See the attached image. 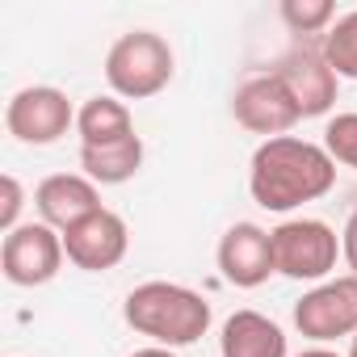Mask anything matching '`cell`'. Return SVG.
Returning <instances> with one entry per match:
<instances>
[{
  "label": "cell",
  "instance_id": "7a4b0ae2",
  "mask_svg": "<svg viewBox=\"0 0 357 357\" xmlns=\"http://www.w3.org/2000/svg\"><path fill=\"white\" fill-rule=\"evenodd\" d=\"M122 319L139 336H147L151 344L185 349V344H198L211 332L215 311H211L206 294H198L181 282H143L126 294Z\"/></svg>",
  "mask_w": 357,
  "mask_h": 357
},
{
  "label": "cell",
  "instance_id": "3957f363",
  "mask_svg": "<svg viewBox=\"0 0 357 357\" xmlns=\"http://www.w3.org/2000/svg\"><path fill=\"white\" fill-rule=\"evenodd\" d=\"M176 55L155 30H126L105 51V84L122 101H147L172 84Z\"/></svg>",
  "mask_w": 357,
  "mask_h": 357
},
{
  "label": "cell",
  "instance_id": "2e32d148",
  "mask_svg": "<svg viewBox=\"0 0 357 357\" xmlns=\"http://www.w3.org/2000/svg\"><path fill=\"white\" fill-rule=\"evenodd\" d=\"M319 47H324L328 68L340 80H357V9L344 13V17H336L332 30L319 38Z\"/></svg>",
  "mask_w": 357,
  "mask_h": 357
},
{
  "label": "cell",
  "instance_id": "d6986e66",
  "mask_svg": "<svg viewBox=\"0 0 357 357\" xmlns=\"http://www.w3.org/2000/svg\"><path fill=\"white\" fill-rule=\"evenodd\" d=\"M0 190H5V202H0V231H17L22 227V206H26V190H22V181L13 172H5L0 176Z\"/></svg>",
  "mask_w": 357,
  "mask_h": 357
},
{
  "label": "cell",
  "instance_id": "ffe728a7",
  "mask_svg": "<svg viewBox=\"0 0 357 357\" xmlns=\"http://www.w3.org/2000/svg\"><path fill=\"white\" fill-rule=\"evenodd\" d=\"M340 257H344V265H349V273L357 278V211L344 219V227H340Z\"/></svg>",
  "mask_w": 357,
  "mask_h": 357
},
{
  "label": "cell",
  "instance_id": "5bb4252c",
  "mask_svg": "<svg viewBox=\"0 0 357 357\" xmlns=\"http://www.w3.org/2000/svg\"><path fill=\"white\" fill-rule=\"evenodd\" d=\"M76 135H80V147H109V143H122L135 135V118H130V105L114 93L105 97H89L80 109H76Z\"/></svg>",
  "mask_w": 357,
  "mask_h": 357
},
{
  "label": "cell",
  "instance_id": "e0dca14e",
  "mask_svg": "<svg viewBox=\"0 0 357 357\" xmlns=\"http://www.w3.org/2000/svg\"><path fill=\"white\" fill-rule=\"evenodd\" d=\"M278 17L286 22L290 34L307 38V34H328L332 22H336V5L332 0H282L278 5Z\"/></svg>",
  "mask_w": 357,
  "mask_h": 357
},
{
  "label": "cell",
  "instance_id": "603a6c76",
  "mask_svg": "<svg viewBox=\"0 0 357 357\" xmlns=\"http://www.w3.org/2000/svg\"><path fill=\"white\" fill-rule=\"evenodd\" d=\"M344 357H357V336H349V353Z\"/></svg>",
  "mask_w": 357,
  "mask_h": 357
},
{
  "label": "cell",
  "instance_id": "7c38bea8",
  "mask_svg": "<svg viewBox=\"0 0 357 357\" xmlns=\"http://www.w3.org/2000/svg\"><path fill=\"white\" fill-rule=\"evenodd\" d=\"M34 211H38V223H47L63 236L68 227H76L80 219L101 211V185H93L84 172H55L47 181H38Z\"/></svg>",
  "mask_w": 357,
  "mask_h": 357
},
{
  "label": "cell",
  "instance_id": "9a60e30c",
  "mask_svg": "<svg viewBox=\"0 0 357 357\" xmlns=\"http://www.w3.org/2000/svg\"><path fill=\"white\" fill-rule=\"evenodd\" d=\"M143 168V139L130 135L109 147H80V172L93 185H126Z\"/></svg>",
  "mask_w": 357,
  "mask_h": 357
},
{
  "label": "cell",
  "instance_id": "ac0fdd59",
  "mask_svg": "<svg viewBox=\"0 0 357 357\" xmlns=\"http://www.w3.org/2000/svg\"><path fill=\"white\" fill-rule=\"evenodd\" d=\"M324 151L357 172V114H336L324 126Z\"/></svg>",
  "mask_w": 357,
  "mask_h": 357
},
{
  "label": "cell",
  "instance_id": "52a82bcc",
  "mask_svg": "<svg viewBox=\"0 0 357 357\" xmlns=\"http://www.w3.org/2000/svg\"><path fill=\"white\" fill-rule=\"evenodd\" d=\"M294 328L311 344H332L340 336H357V278H328L311 286L294 303Z\"/></svg>",
  "mask_w": 357,
  "mask_h": 357
},
{
  "label": "cell",
  "instance_id": "8992f818",
  "mask_svg": "<svg viewBox=\"0 0 357 357\" xmlns=\"http://www.w3.org/2000/svg\"><path fill=\"white\" fill-rule=\"evenodd\" d=\"M63 261H68L63 236L47 223H22L0 244V273H5L9 286H22V290L55 282Z\"/></svg>",
  "mask_w": 357,
  "mask_h": 357
},
{
  "label": "cell",
  "instance_id": "5b68a950",
  "mask_svg": "<svg viewBox=\"0 0 357 357\" xmlns=\"http://www.w3.org/2000/svg\"><path fill=\"white\" fill-rule=\"evenodd\" d=\"M76 126V105L55 84L17 89L5 105V130L26 147H51Z\"/></svg>",
  "mask_w": 357,
  "mask_h": 357
},
{
  "label": "cell",
  "instance_id": "8fae6325",
  "mask_svg": "<svg viewBox=\"0 0 357 357\" xmlns=\"http://www.w3.org/2000/svg\"><path fill=\"white\" fill-rule=\"evenodd\" d=\"M282 76V84L290 89L294 105L303 118H324L332 105H336V89H340V76L328 68L324 59V47H311V43H298L286 59H278L273 68Z\"/></svg>",
  "mask_w": 357,
  "mask_h": 357
},
{
  "label": "cell",
  "instance_id": "9c48e42d",
  "mask_svg": "<svg viewBox=\"0 0 357 357\" xmlns=\"http://www.w3.org/2000/svg\"><path fill=\"white\" fill-rule=\"evenodd\" d=\"M126 248H130V227H126V219H122L118 211H109V206L93 211L89 219H80L76 227L63 231V252H68V261H72L76 269H84V273H105V269L122 265Z\"/></svg>",
  "mask_w": 357,
  "mask_h": 357
},
{
  "label": "cell",
  "instance_id": "7402d4cb",
  "mask_svg": "<svg viewBox=\"0 0 357 357\" xmlns=\"http://www.w3.org/2000/svg\"><path fill=\"white\" fill-rule=\"evenodd\" d=\"M294 357H340V353L328 349V344H311V349H303V353H294Z\"/></svg>",
  "mask_w": 357,
  "mask_h": 357
},
{
  "label": "cell",
  "instance_id": "4fadbf2b",
  "mask_svg": "<svg viewBox=\"0 0 357 357\" xmlns=\"http://www.w3.org/2000/svg\"><path fill=\"white\" fill-rule=\"evenodd\" d=\"M219 353L223 357H290L282 324L269 319V315H261V311H248V307L231 311L223 319Z\"/></svg>",
  "mask_w": 357,
  "mask_h": 357
},
{
  "label": "cell",
  "instance_id": "30bf717a",
  "mask_svg": "<svg viewBox=\"0 0 357 357\" xmlns=\"http://www.w3.org/2000/svg\"><path fill=\"white\" fill-rule=\"evenodd\" d=\"M215 261H219L223 282L236 286V290H257V286H265L278 273V265H273V236L261 223H231L219 236Z\"/></svg>",
  "mask_w": 357,
  "mask_h": 357
},
{
  "label": "cell",
  "instance_id": "277c9868",
  "mask_svg": "<svg viewBox=\"0 0 357 357\" xmlns=\"http://www.w3.org/2000/svg\"><path fill=\"white\" fill-rule=\"evenodd\" d=\"M273 265L290 282H328L340 261V236L324 219H286L273 231Z\"/></svg>",
  "mask_w": 357,
  "mask_h": 357
},
{
  "label": "cell",
  "instance_id": "44dd1931",
  "mask_svg": "<svg viewBox=\"0 0 357 357\" xmlns=\"http://www.w3.org/2000/svg\"><path fill=\"white\" fill-rule=\"evenodd\" d=\"M130 357H176V349H164V344H147V349H135Z\"/></svg>",
  "mask_w": 357,
  "mask_h": 357
},
{
  "label": "cell",
  "instance_id": "ba28073f",
  "mask_svg": "<svg viewBox=\"0 0 357 357\" xmlns=\"http://www.w3.org/2000/svg\"><path fill=\"white\" fill-rule=\"evenodd\" d=\"M231 114L244 130L252 135H265V139H278V135H290L303 114L290 97V89L282 84L278 72H261V76H248L236 93H231Z\"/></svg>",
  "mask_w": 357,
  "mask_h": 357
},
{
  "label": "cell",
  "instance_id": "6da1fadb",
  "mask_svg": "<svg viewBox=\"0 0 357 357\" xmlns=\"http://www.w3.org/2000/svg\"><path fill=\"white\" fill-rule=\"evenodd\" d=\"M336 185V160L324 151V143L278 135L261 139V147L248 160V194L261 211L290 215L307 202H319Z\"/></svg>",
  "mask_w": 357,
  "mask_h": 357
}]
</instances>
